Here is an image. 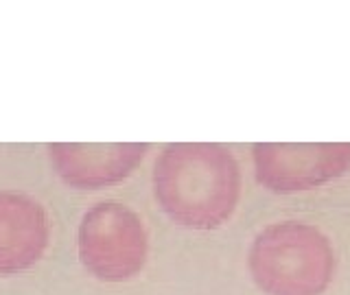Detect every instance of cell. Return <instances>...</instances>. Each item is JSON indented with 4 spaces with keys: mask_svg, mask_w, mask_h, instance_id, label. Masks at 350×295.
I'll return each mask as SVG.
<instances>
[{
    "mask_svg": "<svg viewBox=\"0 0 350 295\" xmlns=\"http://www.w3.org/2000/svg\"><path fill=\"white\" fill-rule=\"evenodd\" d=\"M256 177L276 192L307 190L335 180L350 166L348 142H259L254 144Z\"/></svg>",
    "mask_w": 350,
    "mask_h": 295,
    "instance_id": "277c9868",
    "label": "cell"
},
{
    "mask_svg": "<svg viewBox=\"0 0 350 295\" xmlns=\"http://www.w3.org/2000/svg\"><path fill=\"white\" fill-rule=\"evenodd\" d=\"M153 186L162 210L195 230L219 228L235 212L241 173L228 149L208 142H175L160 153Z\"/></svg>",
    "mask_w": 350,
    "mask_h": 295,
    "instance_id": "6da1fadb",
    "label": "cell"
},
{
    "mask_svg": "<svg viewBox=\"0 0 350 295\" xmlns=\"http://www.w3.org/2000/svg\"><path fill=\"white\" fill-rule=\"evenodd\" d=\"M59 177L75 188H101L127 177L147 151L143 142H53Z\"/></svg>",
    "mask_w": 350,
    "mask_h": 295,
    "instance_id": "5b68a950",
    "label": "cell"
},
{
    "mask_svg": "<svg viewBox=\"0 0 350 295\" xmlns=\"http://www.w3.org/2000/svg\"><path fill=\"white\" fill-rule=\"evenodd\" d=\"M250 269L267 295H320L335 271V254L313 225L283 221L254 238Z\"/></svg>",
    "mask_w": 350,
    "mask_h": 295,
    "instance_id": "7a4b0ae2",
    "label": "cell"
},
{
    "mask_svg": "<svg viewBox=\"0 0 350 295\" xmlns=\"http://www.w3.org/2000/svg\"><path fill=\"white\" fill-rule=\"evenodd\" d=\"M46 245L49 216L44 208L27 195L0 190V276L31 267Z\"/></svg>",
    "mask_w": 350,
    "mask_h": 295,
    "instance_id": "8992f818",
    "label": "cell"
},
{
    "mask_svg": "<svg viewBox=\"0 0 350 295\" xmlns=\"http://www.w3.org/2000/svg\"><path fill=\"white\" fill-rule=\"evenodd\" d=\"M81 262L101 280L134 278L147 258V232L134 210L116 201H101L79 223Z\"/></svg>",
    "mask_w": 350,
    "mask_h": 295,
    "instance_id": "3957f363",
    "label": "cell"
}]
</instances>
